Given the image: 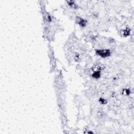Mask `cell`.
<instances>
[{
	"mask_svg": "<svg viewBox=\"0 0 134 134\" xmlns=\"http://www.w3.org/2000/svg\"><path fill=\"white\" fill-rule=\"evenodd\" d=\"M97 52L102 57H107L110 55V51L108 50H98Z\"/></svg>",
	"mask_w": 134,
	"mask_h": 134,
	"instance_id": "cell-1",
	"label": "cell"
}]
</instances>
